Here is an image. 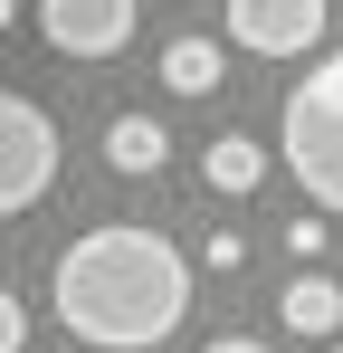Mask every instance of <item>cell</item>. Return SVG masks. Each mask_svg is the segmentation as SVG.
<instances>
[{
  "label": "cell",
  "mask_w": 343,
  "mask_h": 353,
  "mask_svg": "<svg viewBox=\"0 0 343 353\" xmlns=\"http://www.w3.org/2000/svg\"><path fill=\"white\" fill-rule=\"evenodd\" d=\"M48 305L76 344H105V353H153L191 315V268L163 230H134V220H105L86 230L67 258L48 268Z\"/></svg>",
  "instance_id": "6da1fadb"
},
{
  "label": "cell",
  "mask_w": 343,
  "mask_h": 353,
  "mask_svg": "<svg viewBox=\"0 0 343 353\" xmlns=\"http://www.w3.org/2000/svg\"><path fill=\"white\" fill-rule=\"evenodd\" d=\"M277 163L305 181V201H315V210H334V220H343V48L315 67L295 96H286Z\"/></svg>",
  "instance_id": "7a4b0ae2"
},
{
  "label": "cell",
  "mask_w": 343,
  "mask_h": 353,
  "mask_svg": "<svg viewBox=\"0 0 343 353\" xmlns=\"http://www.w3.org/2000/svg\"><path fill=\"white\" fill-rule=\"evenodd\" d=\"M57 181V124L29 96H0V210H39Z\"/></svg>",
  "instance_id": "3957f363"
},
{
  "label": "cell",
  "mask_w": 343,
  "mask_h": 353,
  "mask_svg": "<svg viewBox=\"0 0 343 353\" xmlns=\"http://www.w3.org/2000/svg\"><path fill=\"white\" fill-rule=\"evenodd\" d=\"M324 19H334V0H229V39L248 58H305L324 39Z\"/></svg>",
  "instance_id": "277c9868"
},
{
  "label": "cell",
  "mask_w": 343,
  "mask_h": 353,
  "mask_svg": "<svg viewBox=\"0 0 343 353\" xmlns=\"http://www.w3.org/2000/svg\"><path fill=\"white\" fill-rule=\"evenodd\" d=\"M39 39L57 58H114L134 48V0H39Z\"/></svg>",
  "instance_id": "5b68a950"
},
{
  "label": "cell",
  "mask_w": 343,
  "mask_h": 353,
  "mask_svg": "<svg viewBox=\"0 0 343 353\" xmlns=\"http://www.w3.org/2000/svg\"><path fill=\"white\" fill-rule=\"evenodd\" d=\"M277 325L295 334V344H334V334H343V287L315 277V268H295V287L277 296Z\"/></svg>",
  "instance_id": "8992f818"
},
{
  "label": "cell",
  "mask_w": 343,
  "mask_h": 353,
  "mask_svg": "<svg viewBox=\"0 0 343 353\" xmlns=\"http://www.w3.org/2000/svg\"><path fill=\"white\" fill-rule=\"evenodd\" d=\"M105 163H114L124 181H153V172L172 163V134H163L153 115H114V124H105Z\"/></svg>",
  "instance_id": "52a82bcc"
},
{
  "label": "cell",
  "mask_w": 343,
  "mask_h": 353,
  "mask_svg": "<svg viewBox=\"0 0 343 353\" xmlns=\"http://www.w3.org/2000/svg\"><path fill=\"white\" fill-rule=\"evenodd\" d=\"M200 181H210V191H229V201H238V191H258V181H267V153H258V143H248V134H220V143H210V153H200Z\"/></svg>",
  "instance_id": "ba28073f"
},
{
  "label": "cell",
  "mask_w": 343,
  "mask_h": 353,
  "mask_svg": "<svg viewBox=\"0 0 343 353\" xmlns=\"http://www.w3.org/2000/svg\"><path fill=\"white\" fill-rule=\"evenodd\" d=\"M163 86L172 96H220V48L210 39H172L163 48Z\"/></svg>",
  "instance_id": "9c48e42d"
},
{
  "label": "cell",
  "mask_w": 343,
  "mask_h": 353,
  "mask_svg": "<svg viewBox=\"0 0 343 353\" xmlns=\"http://www.w3.org/2000/svg\"><path fill=\"white\" fill-rule=\"evenodd\" d=\"M286 248H295V268H305V258H324V248H334V230H324V210L286 220Z\"/></svg>",
  "instance_id": "30bf717a"
},
{
  "label": "cell",
  "mask_w": 343,
  "mask_h": 353,
  "mask_svg": "<svg viewBox=\"0 0 343 353\" xmlns=\"http://www.w3.org/2000/svg\"><path fill=\"white\" fill-rule=\"evenodd\" d=\"M29 344V315H19V296H0V353H19Z\"/></svg>",
  "instance_id": "8fae6325"
},
{
  "label": "cell",
  "mask_w": 343,
  "mask_h": 353,
  "mask_svg": "<svg viewBox=\"0 0 343 353\" xmlns=\"http://www.w3.org/2000/svg\"><path fill=\"white\" fill-rule=\"evenodd\" d=\"M200 353H267V344H248V334H220V344H200Z\"/></svg>",
  "instance_id": "7c38bea8"
},
{
  "label": "cell",
  "mask_w": 343,
  "mask_h": 353,
  "mask_svg": "<svg viewBox=\"0 0 343 353\" xmlns=\"http://www.w3.org/2000/svg\"><path fill=\"white\" fill-rule=\"evenodd\" d=\"M334 353H343V344H334Z\"/></svg>",
  "instance_id": "4fadbf2b"
}]
</instances>
